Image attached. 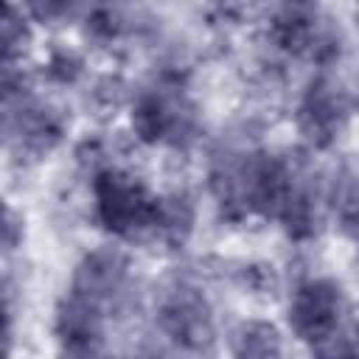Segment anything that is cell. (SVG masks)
<instances>
[{
	"mask_svg": "<svg viewBox=\"0 0 359 359\" xmlns=\"http://www.w3.org/2000/svg\"><path fill=\"white\" fill-rule=\"evenodd\" d=\"M98 208L107 227L118 233H132L135 227L157 224V202L149 199L137 185L118 174H104L98 180Z\"/></svg>",
	"mask_w": 359,
	"mask_h": 359,
	"instance_id": "obj_1",
	"label": "cell"
},
{
	"mask_svg": "<svg viewBox=\"0 0 359 359\" xmlns=\"http://www.w3.org/2000/svg\"><path fill=\"white\" fill-rule=\"evenodd\" d=\"M337 317H339V292L325 280H314L303 286L289 309V320L303 339H325L334 331Z\"/></svg>",
	"mask_w": 359,
	"mask_h": 359,
	"instance_id": "obj_2",
	"label": "cell"
},
{
	"mask_svg": "<svg viewBox=\"0 0 359 359\" xmlns=\"http://www.w3.org/2000/svg\"><path fill=\"white\" fill-rule=\"evenodd\" d=\"M123 278V261L115 252H95L87 258L76 275V294L87 300H98L101 294H109Z\"/></svg>",
	"mask_w": 359,
	"mask_h": 359,
	"instance_id": "obj_3",
	"label": "cell"
},
{
	"mask_svg": "<svg viewBox=\"0 0 359 359\" xmlns=\"http://www.w3.org/2000/svg\"><path fill=\"white\" fill-rule=\"evenodd\" d=\"M300 123H303V132L314 143H328L334 137V129L339 123V107H337L334 95L328 90H323L320 84L311 87V93L300 109Z\"/></svg>",
	"mask_w": 359,
	"mask_h": 359,
	"instance_id": "obj_4",
	"label": "cell"
},
{
	"mask_svg": "<svg viewBox=\"0 0 359 359\" xmlns=\"http://www.w3.org/2000/svg\"><path fill=\"white\" fill-rule=\"evenodd\" d=\"M163 325H165L177 339L191 342V345L202 342V339L210 334L205 309H202L196 300H191V297H177V300H171V303L163 309Z\"/></svg>",
	"mask_w": 359,
	"mask_h": 359,
	"instance_id": "obj_5",
	"label": "cell"
},
{
	"mask_svg": "<svg viewBox=\"0 0 359 359\" xmlns=\"http://www.w3.org/2000/svg\"><path fill=\"white\" fill-rule=\"evenodd\" d=\"M236 359H280L278 337L269 325L252 323L241 331L238 345H236Z\"/></svg>",
	"mask_w": 359,
	"mask_h": 359,
	"instance_id": "obj_6",
	"label": "cell"
},
{
	"mask_svg": "<svg viewBox=\"0 0 359 359\" xmlns=\"http://www.w3.org/2000/svg\"><path fill=\"white\" fill-rule=\"evenodd\" d=\"M334 208L339 210L345 224L359 227V180L356 177H345L334 194Z\"/></svg>",
	"mask_w": 359,
	"mask_h": 359,
	"instance_id": "obj_7",
	"label": "cell"
}]
</instances>
